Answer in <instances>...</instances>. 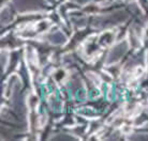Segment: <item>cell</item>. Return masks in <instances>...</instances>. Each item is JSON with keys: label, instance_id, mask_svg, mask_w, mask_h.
<instances>
[{"label": "cell", "instance_id": "1", "mask_svg": "<svg viewBox=\"0 0 148 141\" xmlns=\"http://www.w3.org/2000/svg\"><path fill=\"white\" fill-rule=\"evenodd\" d=\"M126 49H127V46L126 44H121V45H118L117 47L113 49L110 53V57H108V63H111V62H114V61H117L118 59L121 58V56L123 55V53L126 51Z\"/></svg>", "mask_w": 148, "mask_h": 141}, {"label": "cell", "instance_id": "2", "mask_svg": "<svg viewBox=\"0 0 148 141\" xmlns=\"http://www.w3.org/2000/svg\"><path fill=\"white\" fill-rule=\"evenodd\" d=\"M50 41H52L53 43H56V44H60V43H65L66 39H65V36L62 35L61 33L57 32L50 36Z\"/></svg>", "mask_w": 148, "mask_h": 141}]
</instances>
